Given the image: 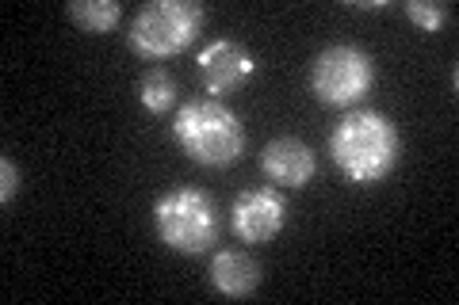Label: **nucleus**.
I'll return each instance as SVG.
<instances>
[{
  "label": "nucleus",
  "instance_id": "1",
  "mask_svg": "<svg viewBox=\"0 0 459 305\" xmlns=\"http://www.w3.org/2000/svg\"><path fill=\"white\" fill-rule=\"evenodd\" d=\"M329 157L349 183L371 187L398 165V130L379 111H349L329 134Z\"/></svg>",
  "mask_w": 459,
  "mask_h": 305
},
{
  "label": "nucleus",
  "instance_id": "2",
  "mask_svg": "<svg viewBox=\"0 0 459 305\" xmlns=\"http://www.w3.org/2000/svg\"><path fill=\"white\" fill-rule=\"evenodd\" d=\"M172 138L204 168H226L246 153V126L219 99H188L172 119Z\"/></svg>",
  "mask_w": 459,
  "mask_h": 305
},
{
  "label": "nucleus",
  "instance_id": "3",
  "mask_svg": "<svg viewBox=\"0 0 459 305\" xmlns=\"http://www.w3.org/2000/svg\"><path fill=\"white\" fill-rule=\"evenodd\" d=\"M153 229L165 249L180 256H204L219 241V210L199 187H172L153 202Z\"/></svg>",
  "mask_w": 459,
  "mask_h": 305
},
{
  "label": "nucleus",
  "instance_id": "4",
  "mask_svg": "<svg viewBox=\"0 0 459 305\" xmlns=\"http://www.w3.org/2000/svg\"><path fill=\"white\" fill-rule=\"evenodd\" d=\"M199 27H204V8L195 0H150L134 12L126 42H131L134 54L161 62V57L188 50Z\"/></svg>",
  "mask_w": 459,
  "mask_h": 305
},
{
  "label": "nucleus",
  "instance_id": "5",
  "mask_svg": "<svg viewBox=\"0 0 459 305\" xmlns=\"http://www.w3.org/2000/svg\"><path fill=\"white\" fill-rule=\"evenodd\" d=\"M376 89V62L360 47H325L310 65V92L325 107H356Z\"/></svg>",
  "mask_w": 459,
  "mask_h": 305
},
{
  "label": "nucleus",
  "instance_id": "6",
  "mask_svg": "<svg viewBox=\"0 0 459 305\" xmlns=\"http://www.w3.org/2000/svg\"><path fill=\"white\" fill-rule=\"evenodd\" d=\"M195 69L211 96H230L249 84V77L256 72V57L234 38H214L199 50Z\"/></svg>",
  "mask_w": 459,
  "mask_h": 305
},
{
  "label": "nucleus",
  "instance_id": "7",
  "mask_svg": "<svg viewBox=\"0 0 459 305\" xmlns=\"http://www.w3.org/2000/svg\"><path fill=\"white\" fill-rule=\"evenodd\" d=\"M287 222V199L276 187H253V191H241L234 199V210H230V225H234V237L246 244H264L283 229Z\"/></svg>",
  "mask_w": 459,
  "mask_h": 305
},
{
  "label": "nucleus",
  "instance_id": "8",
  "mask_svg": "<svg viewBox=\"0 0 459 305\" xmlns=\"http://www.w3.org/2000/svg\"><path fill=\"white\" fill-rule=\"evenodd\" d=\"M261 168L272 183L280 187H291V191H303V187L314 180V172H318V157L307 141L299 138H276L264 145L261 153Z\"/></svg>",
  "mask_w": 459,
  "mask_h": 305
},
{
  "label": "nucleus",
  "instance_id": "9",
  "mask_svg": "<svg viewBox=\"0 0 459 305\" xmlns=\"http://www.w3.org/2000/svg\"><path fill=\"white\" fill-rule=\"evenodd\" d=\"M211 286L226 298H249L261 286V264L241 252V249H222L211 259Z\"/></svg>",
  "mask_w": 459,
  "mask_h": 305
},
{
  "label": "nucleus",
  "instance_id": "10",
  "mask_svg": "<svg viewBox=\"0 0 459 305\" xmlns=\"http://www.w3.org/2000/svg\"><path fill=\"white\" fill-rule=\"evenodd\" d=\"M65 16L74 20L81 31L104 35V31H111V27L123 20V4H119V0H74V4L65 8Z\"/></svg>",
  "mask_w": 459,
  "mask_h": 305
},
{
  "label": "nucleus",
  "instance_id": "11",
  "mask_svg": "<svg viewBox=\"0 0 459 305\" xmlns=\"http://www.w3.org/2000/svg\"><path fill=\"white\" fill-rule=\"evenodd\" d=\"M138 104L146 107L150 114H169V107L177 104V80H172V72L153 65L138 77Z\"/></svg>",
  "mask_w": 459,
  "mask_h": 305
},
{
  "label": "nucleus",
  "instance_id": "12",
  "mask_svg": "<svg viewBox=\"0 0 459 305\" xmlns=\"http://www.w3.org/2000/svg\"><path fill=\"white\" fill-rule=\"evenodd\" d=\"M402 12H406V16L418 23L421 31H440V27L452 20V12L444 4H433V0H406V8H402Z\"/></svg>",
  "mask_w": 459,
  "mask_h": 305
},
{
  "label": "nucleus",
  "instance_id": "13",
  "mask_svg": "<svg viewBox=\"0 0 459 305\" xmlns=\"http://www.w3.org/2000/svg\"><path fill=\"white\" fill-rule=\"evenodd\" d=\"M0 172H4V187H0V202H8L16 199V191H20V168L12 165V157H4V161H0Z\"/></svg>",
  "mask_w": 459,
  "mask_h": 305
}]
</instances>
